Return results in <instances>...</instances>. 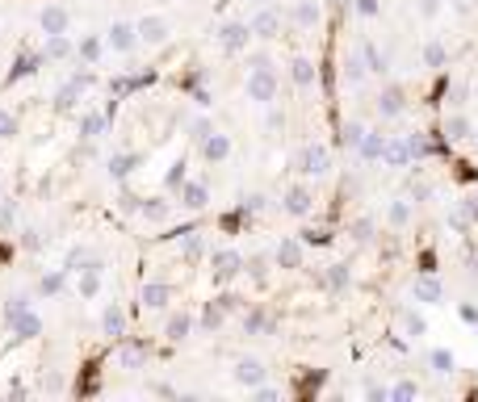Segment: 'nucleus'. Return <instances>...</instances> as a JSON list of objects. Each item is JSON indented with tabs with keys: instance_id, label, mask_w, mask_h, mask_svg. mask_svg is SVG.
<instances>
[{
	"instance_id": "obj_12",
	"label": "nucleus",
	"mask_w": 478,
	"mask_h": 402,
	"mask_svg": "<svg viewBox=\"0 0 478 402\" xmlns=\"http://www.w3.org/2000/svg\"><path fill=\"white\" fill-rule=\"evenodd\" d=\"M411 294H416L420 302H440V281H436V277H420V281L411 285Z\"/></svg>"
},
{
	"instance_id": "obj_22",
	"label": "nucleus",
	"mask_w": 478,
	"mask_h": 402,
	"mask_svg": "<svg viewBox=\"0 0 478 402\" xmlns=\"http://www.w3.org/2000/svg\"><path fill=\"white\" fill-rule=\"evenodd\" d=\"M407 155H411V151H407V143H386V151H382V160L399 164V168L407 164Z\"/></svg>"
},
{
	"instance_id": "obj_19",
	"label": "nucleus",
	"mask_w": 478,
	"mask_h": 402,
	"mask_svg": "<svg viewBox=\"0 0 478 402\" xmlns=\"http://www.w3.org/2000/svg\"><path fill=\"white\" fill-rule=\"evenodd\" d=\"M403 331H407V335H416V340H420V335H424V331H428V323H424V314L407 311V314H403Z\"/></svg>"
},
{
	"instance_id": "obj_5",
	"label": "nucleus",
	"mask_w": 478,
	"mask_h": 402,
	"mask_svg": "<svg viewBox=\"0 0 478 402\" xmlns=\"http://www.w3.org/2000/svg\"><path fill=\"white\" fill-rule=\"evenodd\" d=\"M164 38H168V21H164V17H143V21H139V43L160 46Z\"/></svg>"
},
{
	"instance_id": "obj_17",
	"label": "nucleus",
	"mask_w": 478,
	"mask_h": 402,
	"mask_svg": "<svg viewBox=\"0 0 478 402\" xmlns=\"http://www.w3.org/2000/svg\"><path fill=\"white\" fill-rule=\"evenodd\" d=\"M143 302L151 306V311L168 306V285H147V289H143Z\"/></svg>"
},
{
	"instance_id": "obj_41",
	"label": "nucleus",
	"mask_w": 478,
	"mask_h": 402,
	"mask_svg": "<svg viewBox=\"0 0 478 402\" xmlns=\"http://www.w3.org/2000/svg\"><path fill=\"white\" fill-rule=\"evenodd\" d=\"M420 13H424V17H436V13H440V0H424V9H420Z\"/></svg>"
},
{
	"instance_id": "obj_40",
	"label": "nucleus",
	"mask_w": 478,
	"mask_h": 402,
	"mask_svg": "<svg viewBox=\"0 0 478 402\" xmlns=\"http://www.w3.org/2000/svg\"><path fill=\"white\" fill-rule=\"evenodd\" d=\"M407 151H411V155H420V151H424V138H416V134H407Z\"/></svg>"
},
{
	"instance_id": "obj_16",
	"label": "nucleus",
	"mask_w": 478,
	"mask_h": 402,
	"mask_svg": "<svg viewBox=\"0 0 478 402\" xmlns=\"http://www.w3.org/2000/svg\"><path fill=\"white\" fill-rule=\"evenodd\" d=\"M273 30H277V13H273V9L260 13V17L252 21V34H260V38H273Z\"/></svg>"
},
{
	"instance_id": "obj_13",
	"label": "nucleus",
	"mask_w": 478,
	"mask_h": 402,
	"mask_svg": "<svg viewBox=\"0 0 478 402\" xmlns=\"http://www.w3.org/2000/svg\"><path fill=\"white\" fill-rule=\"evenodd\" d=\"M357 151H361L365 160H382L386 138H382V134H369V130H365V138H361V147H357Z\"/></svg>"
},
{
	"instance_id": "obj_34",
	"label": "nucleus",
	"mask_w": 478,
	"mask_h": 402,
	"mask_svg": "<svg viewBox=\"0 0 478 402\" xmlns=\"http://www.w3.org/2000/svg\"><path fill=\"white\" fill-rule=\"evenodd\" d=\"M9 134H17V122H13V113L0 109V138H9Z\"/></svg>"
},
{
	"instance_id": "obj_8",
	"label": "nucleus",
	"mask_w": 478,
	"mask_h": 402,
	"mask_svg": "<svg viewBox=\"0 0 478 402\" xmlns=\"http://www.w3.org/2000/svg\"><path fill=\"white\" fill-rule=\"evenodd\" d=\"M277 264L282 268H302V243L282 239V243H277Z\"/></svg>"
},
{
	"instance_id": "obj_35",
	"label": "nucleus",
	"mask_w": 478,
	"mask_h": 402,
	"mask_svg": "<svg viewBox=\"0 0 478 402\" xmlns=\"http://www.w3.org/2000/svg\"><path fill=\"white\" fill-rule=\"evenodd\" d=\"M466 130H470V122H466V118H453V122H449V138H462Z\"/></svg>"
},
{
	"instance_id": "obj_30",
	"label": "nucleus",
	"mask_w": 478,
	"mask_h": 402,
	"mask_svg": "<svg viewBox=\"0 0 478 402\" xmlns=\"http://www.w3.org/2000/svg\"><path fill=\"white\" fill-rule=\"evenodd\" d=\"M424 63H428V67H445V46L428 43V46H424Z\"/></svg>"
},
{
	"instance_id": "obj_33",
	"label": "nucleus",
	"mask_w": 478,
	"mask_h": 402,
	"mask_svg": "<svg viewBox=\"0 0 478 402\" xmlns=\"http://www.w3.org/2000/svg\"><path fill=\"white\" fill-rule=\"evenodd\" d=\"M420 390H416V381H399L394 390H390V398H399V402H407V398H416Z\"/></svg>"
},
{
	"instance_id": "obj_4",
	"label": "nucleus",
	"mask_w": 478,
	"mask_h": 402,
	"mask_svg": "<svg viewBox=\"0 0 478 402\" xmlns=\"http://www.w3.org/2000/svg\"><path fill=\"white\" fill-rule=\"evenodd\" d=\"M235 381H239V386H252V390H256V386L265 381V364H260L256 357H239L235 360Z\"/></svg>"
},
{
	"instance_id": "obj_21",
	"label": "nucleus",
	"mask_w": 478,
	"mask_h": 402,
	"mask_svg": "<svg viewBox=\"0 0 478 402\" xmlns=\"http://www.w3.org/2000/svg\"><path fill=\"white\" fill-rule=\"evenodd\" d=\"M189 314H172V323H168V340H185L189 335Z\"/></svg>"
},
{
	"instance_id": "obj_15",
	"label": "nucleus",
	"mask_w": 478,
	"mask_h": 402,
	"mask_svg": "<svg viewBox=\"0 0 478 402\" xmlns=\"http://www.w3.org/2000/svg\"><path fill=\"white\" fill-rule=\"evenodd\" d=\"M361 80H365V63H361L357 55H348V59H344V84H352V89H357Z\"/></svg>"
},
{
	"instance_id": "obj_25",
	"label": "nucleus",
	"mask_w": 478,
	"mask_h": 402,
	"mask_svg": "<svg viewBox=\"0 0 478 402\" xmlns=\"http://www.w3.org/2000/svg\"><path fill=\"white\" fill-rule=\"evenodd\" d=\"M294 80L298 84H311L315 80V63L311 59H294Z\"/></svg>"
},
{
	"instance_id": "obj_10",
	"label": "nucleus",
	"mask_w": 478,
	"mask_h": 402,
	"mask_svg": "<svg viewBox=\"0 0 478 402\" xmlns=\"http://www.w3.org/2000/svg\"><path fill=\"white\" fill-rule=\"evenodd\" d=\"M286 210L294 214V218H302V214H311V193L298 184V189H289L286 193Z\"/></svg>"
},
{
	"instance_id": "obj_2",
	"label": "nucleus",
	"mask_w": 478,
	"mask_h": 402,
	"mask_svg": "<svg viewBox=\"0 0 478 402\" xmlns=\"http://www.w3.org/2000/svg\"><path fill=\"white\" fill-rule=\"evenodd\" d=\"M328 168H332V155H328L323 143H311V147L298 155V172H302V177H323Z\"/></svg>"
},
{
	"instance_id": "obj_27",
	"label": "nucleus",
	"mask_w": 478,
	"mask_h": 402,
	"mask_svg": "<svg viewBox=\"0 0 478 402\" xmlns=\"http://www.w3.org/2000/svg\"><path fill=\"white\" fill-rule=\"evenodd\" d=\"M386 218H390L394 226H407V218H411V206H407V201H394V206L386 210Z\"/></svg>"
},
{
	"instance_id": "obj_29",
	"label": "nucleus",
	"mask_w": 478,
	"mask_h": 402,
	"mask_svg": "<svg viewBox=\"0 0 478 402\" xmlns=\"http://www.w3.org/2000/svg\"><path fill=\"white\" fill-rule=\"evenodd\" d=\"M294 17H298V26H315V21H319V9H315V4H311V0H302V4H298V13H294Z\"/></svg>"
},
{
	"instance_id": "obj_20",
	"label": "nucleus",
	"mask_w": 478,
	"mask_h": 402,
	"mask_svg": "<svg viewBox=\"0 0 478 402\" xmlns=\"http://www.w3.org/2000/svg\"><path fill=\"white\" fill-rule=\"evenodd\" d=\"M432 369H436V373H453V369H457V357L445 352V348H436V352H432Z\"/></svg>"
},
{
	"instance_id": "obj_26",
	"label": "nucleus",
	"mask_w": 478,
	"mask_h": 402,
	"mask_svg": "<svg viewBox=\"0 0 478 402\" xmlns=\"http://www.w3.org/2000/svg\"><path fill=\"white\" fill-rule=\"evenodd\" d=\"M96 289H101V268H89V272H84V281H80V294H84V298H93Z\"/></svg>"
},
{
	"instance_id": "obj_24",
	"label": "nucleus",
	"mask_w": 478,
	"mask_h": 402,
	"mask_svg": "<svg viewBox=\"0 0 478 402\" xmlns=\"http://www.w3.org/2000/svg\"><path fill=\"white\" fill-rule=\"evenodd\" d=\"M101 50H105L101 38H84V43H80V59H84V63H96V59H101Z\"/></svg>"
},
{
	"instance_id": "obj_9",
	"label": "nucleus",
	"mask_w": 478,
	"mask_h": 402,
	"mask_svg": "<svg viewBox=\"0 0 478 402\" xmlns=\"http://www.w3.org/2000/svg\"><path fill=\"white\" fill-rule=\"evenodd\" d=\"M227 155H231V138H227V134H206V160H214V164H218V160H227Z\"/></svg>"
},
{
	"instance_id": "obj_11",
	"label": "nucleus",
	"mask_w": 478,
	"mask_h": 402,
	"mask_svg": "<svg viewBox=\"0 0 478 402\" xmlns=\"http://www.w3.org/2000/svg\"><path fill=\"white\" fill-rule=\"evenodd\" d=\"M210 264H214L218 277H235V272H239V252H214V256H210Z\"/></svg>"
},
{
	"instance_id": "obj_28",
	"label": "nucleus",
	"mask_w": 478,
	"mask_h": 402,
	"mask_svg": "<svg viewBox=\"0 0 478 402\" xmlns=\"http://www.w3.org/2000/svg\"><path fill=\"white\" fill-rule=\"evenodd\" d=\"M361 59L369 63V72H386V55H378V50H374L369 43L361 46Z\"/></svg>"
},
{
	"instance_id": "obj_1",
	"label": "nucleus",
	"mask_w": 478,
	"mask_h": 402,
	"mask_svg": "<svg viewBox=\"0 0 478 402\" xmlns=\"http://www.w3.org/2000/svg\"><path fill=\"white\" fill-rule=\"evenodd\" d=\"M248 96H252L256 105H273V96H277V76H273V67H252V76H248Z\"/></svg>"
},
{
	"instance_id": "obj_36",
	"label": "nucleus",
	"mask_w": 478,
	"mask_h": 402,
	"mask_svg": "<svg viewBox=\"0 0 478 402\" xmlns=\"http://www.w3.org/2000/svg\"><path fill=\"white\" fill-rule=\"evenodd\" d=\"M109 172H113V177H126V172H130V160H126V155H118V160L109 164Z\"/></svg>"
},
{
	"instance_id": "obj_39",
	"label": "nucleus",
	"mask_w": 478,
	"mask_h": 402,
	"mask_svg": "<svg viewBox=\"0 0 478 402\" xmlns=\"http://www.w3.org/2000/svg\"><path fill=\"white\" fill-rule=\"evenodd\" d=\"M277 394H282V390H273V386H256V398L260 402H273Z\"/></svg>"
},
{
	"instance_id": "obj_23",
	"label": "nucleus",
	"mask_w": 478,
	"mask_h": 402,
	"mask_svg": "<svg viewBox=\"0 0 478 402\" xmlns=\"http://www.w3.org/2000/svg\"><path fill=\"white\" fill-rule=\"evenodd\" d=\"M101 327H105V335H122V311H118V306H109L105 318H101Z\"/></svg>"
},
{
	"instance_id": "obj_37",
	"label": "nucleus",
	"mask_w": 478,
	"mask_h": 402,
	"mask_svg": "<svg viewBox=\"0 0 478 402\" xmlns=\"http://www.w3.org/2000/svg\"><path fill=\"white\" fill-rule=\"evenodd\" d=\"M365 398H369V402H386V398H390V390H386V386H369V390H365Z\"/></svg>"
},
{
	"instance_id": "obj_31",
	"label": "nucleus",
	"mask_w": 478,
	"mask_h": 402,
	"mask_svg": "<svg viewBox=\"0 0 478 402\" xmlns=\"http://www.w3.org/2000/svg\"><path fill=\"white\" fill-rule=\"evenodd\" d=\"M80 130H84V138H96V134L105 130V118H96V113H89V118L80 122Z\"/></svg>"
},
{
	"instance_id": "obj_14",
	"label": "nucleus",
	"mask_w": 478,
	"mask_h": 402,
	"mask_svg": "<svg viewBox=\"0 0 478 402\" xmlns=\"http://www.w3.org/2000/svg\"><path fill=\"white\" fill-rule=\"evenodd\" d=\"M378 109H382V118H399V113H403V96L394 89H386L382 96H378Z\"/></svg>"
},
{
	"instance_id": "obj_3",
	"label": "nucleus",
	"mask_w": 478,
	"mask_h": 402,
	"mask_svg": "<svg viewBox=\"0 0 478 402\" xmlns=\"http://www.w3.org/2000/svg\"><path fill=\"white\" fill-rule=\"evenodd\" d=\"M135 43H139V26H126V21L109 26V38H105V46H109V50L126 55V50H135Z\"/></svg>"
},
{
	"instance_id": "obj_38",
	"label": "nucleus",
	"mask_w": 478,
	"mask_h": 402,
	"mask_svg": "<svg viewBox=\"0 0 478 402\" xmlns=\"http://www.w3.org/2000/svg\"><path fill=\"white\" fill-rule=\"evenodd\" d=\"M357 13H361V17H374V13H378V0H357Z\"/></svg>"
},
{
	"instance_id": "obj_18",
	"label": "nucleus",
	"mask_w": 478,
	"mask_h": 402,
	"mask_svg": "<svg viewBox=\"0 0 478 402\" xmlns=\"http://www.w3.org/2000/svg\"><path fill=\"white\" fill-rule=\"evenodd\" d=\"M206 197H210V193H206V184H185V197H181V201H185L189 210H201V206H206Z\"/></svg>"
},
{
	"instance_id": "obj_6",
	"label": "nucleus",
	"mask_w": 478,
	"mask_h": 402,
	"mask_svg": "<svg viewBox=\"0 0 478 402\" xmlns=\"http://www.w3.org/2000/svg\"><path fill=\"white\" fill-rule=\"evenodd\" d=\"M248 38H252V26H243V21H231V26L223 30V46H227V50H243Z\"/></svg>"
},
{
	"instance_id": "obj_7",
	"label": "nucleus",
	"mask_w": 478,
	"mask_h": 402,
	"mask_svg": "<svg viewBox=\"0 0 478 402\" xmlns=\"http://www.w3.org/2000/svg\"><path fill=\"white\" fill-rule=\"evenodd\" d=\"M43 30H47V34H67V9L47 4V9H43Z\"/></svg>"
},
{
	"instance_id": "obj_32",
	"label": "nucleus",
	"mask_w": 478,
	"mask_h": 402,
	"mask_svg": "<svg viewBox=\"0 0 478 402\" xmlns=\"http://www.w3.org/2000/svg\"><path fill=\"white\" fill-rule=\"evenodd\" d=\"M361 138H365V126H361V122H348V126H344V143H348V147H361Z\"/></svg>"
}]
</instances>
